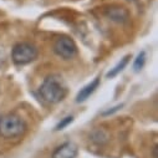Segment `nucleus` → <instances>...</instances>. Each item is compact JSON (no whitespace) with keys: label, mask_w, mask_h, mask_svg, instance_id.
<instances>
[{"label":"nucleus","mask_w":158,"mask_h":158,"mask_svg":"<svg viewBox=\"0 0 158 158\" xmlns=\"http://www.w3.org/2000/svg\"><path fill=\"white\" fill-rule=\"evenodd\" d=\"M66 87L62 85V82L55 76L46 77L41 87H40V95L41 97L49 102V103H59L61 102L66 96Z\"/></svg>","instance_id":"1"},{"label":"nucleus","mask_w":158,"mask_h":158,"mask_svg":"<svg viewBox=\"0 0 158 158\" xmlns=\"http://www.w3.org/2000/svg\"><path fill=\"white\" fill-rule=\"evenodd\" d=\"M26 132V123L16 114H5L0 117V136L4 138H16Z\"/></svg>","instance_id":"2"},{"label":"nucleus","mask_w":158,"mask_h":158,"mask_svg":"<svg viewBox=\"0 0 158 158\" xmlns=\"http://www.w3.org/2000/svg\"><path fill=\"white\" fill-rule=\"evenodd\" d=\"M39 55L35 45L30 43H19L11 50V59L16 65H26L32 62Z\"/></svg>","instance_id":"3"},{"label":"nucleus","mask_w":158,"mask_h":158,"mask_svg":"<svg viewBox=\"0 0 158 158\" xmlns=\"http://www.w3.org/2000/svg\"><path fill=\"white\" fill-rule=\"evenodd\" d=\"M54 51L57 56L62 57L64 60H71L77 54V46L71 37L60 36L54 45Z\"/></svg>","instance_id":"4"},{"label":"nucleus","mask_w":158,"mask_h":158,"mask_svg":"<svg viewBox=\"0 0 158 158\" xmlns=\"http://www.w3.org/2000/svg\"><path fill=\"white\" fill-rule=\"evenodd\" d=\"M106 16L118 24H125L130 19V13L126 8L123 6H118V5H113L108 9H106Z\"/></svg>","instance_id":"5"},{"label":"nucleus","mask_w":158,"mask_h":158,"mask_svg":"<svg viewBox=\"0 0 158 158\" xmlns=\"http://www.w3.org/2000/svg\"><path fill=\"white\" fill-rule=\"evenodd\" d=\"M77 153H78V149L75 143L65 142L64 144H61L54 151L52 158H76Z\"/></svg>","instance_id":"6"},{"label":"nucleus","mask_w":158,"mask_h":158,"mask_svg":"<svg viewBox=\"0 0 158 158\" xmlns=\"http://www.w3.org/2000/svg\"><path fill=\"white\" fill-rule=\"evenodd\" d=\"M98 85H100V78L97 77V78H95L92 82H90L89 85H86L84 89H81V91L78 92L77 96H76V102H84V101H86L96 91V89L98 87Z\"/></svg>","instance_id":"7"},{"label":"nucleus","mask_w":158,"mask_h":158,"mask_svg":"<svg viewBox=\"0 0 158 158\" xmlns=\"http://www.w3.org/2000/svg\"><path fill=\"white\" fill-rule=\"evenodd\" d=\"M130 59H131L130 55H126L123 59H121L120 62H118L113 69H111L110 72H107V77H108V78H113V77H116L118 73H120L121 71H123V69H125V67L127 66V64L130 62Z\"/></svg>","instance_id":"8"},{"label":"nucleus","mask_w":158,"mask_h":158,"mask_svg":"<svg viewBox=\"0 0 158 158\" xmlns=\"http://www.w3.org/2000/svg\"><path fill=\"white\" fill-rule=\"evenodd\" d=\"M144 62H146V52L142 51V52L138 54L137 59L135 60V64H133V69H135V71H139L141 69H143Z\"/></svg>","instance_id":"9"},{"label":"nucleus","mask_w":158,"mask_h":158,"mask_svg":"<svg viewBox=\"0 0 158 158\" xmlns=\"http://www.w3.org/2000/svg\"><path fill=\"white\" fill-rule=\"evenodd\" d=\"M72 121H73V117H72V116H67V117L64 118L61 122L57 123V126L55 127V130H56V131H61V130H64L65 127H67Z\"/></svg>","instance_id":"10"},{"label":"nucleus","mask_w":158,"mask_h":158,"mask_svg":"<svg viewBox=\"0 0 158 158\" xmlns=\"http://www.w3.org/2000/svg\"><path fill=\"white\" fill-rule=\"evenodd\" d=\"M122 103L121 105H118V106H116V107H113L112 110H110V111H106V112H103V116H107V114H111V113H113V112H116V111H118L120 108H122Z\"/></svg>","instance_id":"11"}]
</instances>
